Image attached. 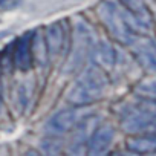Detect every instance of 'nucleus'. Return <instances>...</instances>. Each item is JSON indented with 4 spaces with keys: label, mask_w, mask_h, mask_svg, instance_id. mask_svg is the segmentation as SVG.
I'll use <instances>...</instances> for the list:
<instances>
[{
    "label": "nucleus",
    "mask_w": 156,
    "mask_h": 156,
    "mask_svg": "<svg viewBox=\"0 0 156 156\" xmlns=\"http://www.w3.org/2000/svg\"><path fill=\"white\" fill-rule=\"evenodd\" d=\"M23 0H0V9L2 11H14L22 5Z\"/></svg>",
    "instance_id": "2eb2a0df"
},
{
    "label": "nucleus",
    "mask_w": 156,
    "mask_h": 156,
    "mask_svg": "<svg viewBox=\"0 0 156 156\" xmlns=\"http://www.w3.org/2000/svg\"><path fill=\"white\" fill-rule=\"evenodd\" d=\"M92 60L95 61L97 66H100L103 70H109L113 69L115 64L118 63V52L113 48L112 43L106 41V40H97L92 52H90Z\"/></svg>",
    "instance_id": "9d476101"
},
{
    "label": "nucleus",
    "mask_w": 156,
    "mask_h": 156,
    "mask_svg": "<svg viewBox=\"0 0 156 156\" xmlns=\"http://www.w3.org/2000/svg\"><path fill=\"white\" fill-rule=\"evenodd\" d=\"M130 46L133 49V55L136 57L138 63L142 67L156 72V41L138 37Z\"/></svg>",
    "instance_id": "6e6552de"
},
{
    "label": "nucleus",
    "mask_w": 156,
    "mask_h": 156,
    "mask_svg": "<svg viewBox=\"0 0 156 156\" xmlns=\"http://www.w3.org/2000/svg\"><path fill=\"white\" fill-rule=\"evenodd\" d=\"M127 150L135 153H150L156 150V135H138L127 141Z\"/></svg>",
    "instance_id": "9b49d317"
},
{
    "label": "nucleus",
    "mask_w": 156,
    "mask_h": 156,
    "mask_svg": "<svg viewBox=\"0 0 156 156\" xmlns=\"http://www.w3.org/2000/svg\"><path fill=\"white\" fill-rule=\"evenodd\" d=\"M80 121V113L75 109H63L55 112L44 124V132L51 136H61L75 129Z\"/></svg>",
    "instance_id": "39448f33"
},
{
    "label": "nucleus",
    "mask_w": 156,
    "mask_h": 156,
    "mask_svg": "<svg viewBox=\"0 0 156 156\" xmlns=\"http://www.w3.org/2000/svg\"><path fill=\"white\" fill-rule=\"evenodd\" d=\"M107 86H109V80L104 70L100 66L92 64L86 67L83 73L70 86V89L67 90L66 100L75 107L87 106V104L100 101L104 97Z\"/></svg>",
    "instance_id": "f03ea898"
},
{
    "label": "nucleus",
    "mask_w": 156,
    "mask_h": 156,
    "mask_svg": "<svg viewBox=\"0 0 156 156\" xmlns=\"http://www.w3.org/2000/svg\"><path fill=\"white\" fill-rule=\"evenodd\" d=\"M135 92L141 98H145V100H150V101H156V76H150V78L142 80L135 87Z\"/></svg>",
    "instance_id": "f8f14e48"
},
{
    "label": "nucleus",
    "mask_w": 156,
    "mask_h": 156,
    "mask_svg": "<svg viewBox=\"0 0 156 156\" xmlns=\"http://www.w3.org/2000/svg\"><path fill=\"white\" fill-rule=\"evenodd\" d=\"M124 8L136 16H145V0H121Z\"/></svg>",
    "instance_id": "ddd939ff"
},
{
    "label": "nucleus",
    "mask_w": 156,
    "mask_h": 156,
    "mask_svg": "<svg viewBox=\"0 0 156 156\" xmlns=\"http://www.w3.org/2000/svg\"><path fill=\"white\" fill-rule=\"evenodd\" d=\"M95 43H97V37L90 25L84 20H76L75 29H73L72 51L66 63L64 72H75L84 63V60L90 55Z\"/></svg>",
    "instance_id": "7ed1b4c3"
},
{
    "label": "nucleus",
    "mask_w": 156,
    "mask_h": 156,
    "mask_svg": "<svg viewBox=\"0 0 156 156\" xmlns=\"http://www.w3.org/2000/svg\"><path fill=\"white\" fill-rule=\"evenodd\" d=\"M0 112H2V98H0Z\"/></svg>",
    "instance_id": "f3484780"
},
{
    "label": "nucleus",
    "mask_w": 156,
    "mask_h": 156,
    "mask_svg": "<svg viewBox=\"0 0 156 156\" xmlns=\"http://www.w3.org/2000/svg\"><path fill=\"white\" fill-rule=\"evenodd\" d=\"M121 127L130 135H156V109L148 106L129 107L121 116Z\"/></svg>",
    "instance_id": "20e7f679"
},
{
    "label": "nucleus",
    "mask_w": 156,
    "mask_h": 156,
    "mask_svg": "<svg viewBox=\"0 0 156 156\" xmlns=\"http://www.w3.org/2000/svg\"><path fill=\"white\" fill-rule=\"evenodd\" d=\"M64 40H66V31L61 22H54L46 28L44 46H46V52L49 58L55 60L61 55L63 48H64Z\"/></svg>",
    "instance_id": "0eeeda50"
},
{
    "label": "nucleus",
    "mask_w": 156,
    "mask_h": 156,
    "mask_svg": "<svg viewBox=\"0 0 156 156\" xmlns=\"http://www.w3.org/2000/svg\"><path fill=\"white\" fill-rule=\"evenodd\" d=\"M14 64L19 70L23 72H28L32 67V32H26L16 40Z\"/></svg>",
    "instance_id": "1a4fd4ad"
},
{
    "label": "nucleus",
    "mask_w": 156,
    "mask_h": 156,
    "mask_svg": "<svg viewBox=\"0 0 156 156\" xmlns=\"http://www.w3.org/2000/svg\"><path fill=\"white\" fill-rule=\"evenodd\" d=\"M113 139H115V129L112 126L103 124V126L97 127L87 141V153L94 154V156L107 153Z\"/></svg>",
    "instance_id": "423d86ee"
},
{
    "label": "nucleus",
    "mask_w": 156,
    "mask_h": 156,
    "mask_svg": "<svg viewBox=\"0 0 156 156\" xmlns=\"http://www.w3.org/2000/svg\"><path fill=\"white\" fill-rule=\"evenodd\" d=\"M31 87H28L25 83L22 84V86H19V89H17V92L20 94L19 95V103L22 104V109H25L26 107V104H28V101H29V90Z\"/></svg>",
    "instance_id": "4468645a"
},
{
    "label": "nucleus",
    "mask_w": 156,
    "mask_h": 156,
    "mask_svg": "<svg viewBox=\"0 0 156 156\" xmlns=\"http://www.w3.org/2000/svg\"><path fill=\"white\" fill-rule=\"evenodd\" d=\"M0 73H2V54H0Z\"/></svg>",
    "instance_id": "dca6fc26"
},
{
    "label": "nucleus",
    "mask_w": 156,
    "mask_h": 156,
    "mask_svg": "<svg viewBox=\"0 0 156 156\" xmlns=\"http://www.w3.org/2000/svg\"><path fill=\"white\" fill-rule=\"evenodd\" d=\"M98 16L110 35L122 44H132L141 34L148 31L147 16H136L115 2L103 0L98 6Z\"/></svg>",
    "instance_id": "f257e3e1"
}]
</instances>
